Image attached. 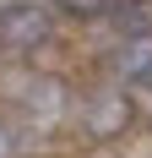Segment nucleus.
<instances>
[{"instance_id":"nucleus-1","label":"nucleus","mask_w":152,"mask_h":158,"mask_svg":"<svg viewBox=\"0 0 152 158\" xmlns=\"http://www.w3.org/2000/svg\"><path fill=\"white\" fill-rule=\"evenodd\" d=\"M6 104H11V114L33 131V136H44V131H60L65 120L76 114L71 87H65L54 71H33V77H22L11 93H6Z\"/></svg>"},{"instance_id":"nucleus-2","label":"nucleus","mask_w":152,"mask_h":158,"mask_svg":"<svg viewBox=\"0 0 152 158\" xmlns=\"http://www.w3.org/2000/svg\"><path fill=\"white\" fill-rule=\"evenodd\" d=\"M54 27H60V11L49 0H6L0 6V49L11 60H33L38 49H49Z\"/></svg>"},{"instance_id":"nucleus-3","label":"nucleus","mask_w":152,"mask_h":158,"mask_svg":"<svg viewBox=\"0 0 152 158\" xmlns=\"http://www.w3.org/2000/svg\"><path fill=\"white\" fill-rule=\"evenodd\" d=\"M130 120H136V109H130V98H125L120 82L87 87L82 104H76V126H82V136H92V142H114V136H125Z\"/></svg>"},{"instance_id":"nucleus-4","label":"nucleus","mask_w":152,"mask_h":158,"mask_svg":"<svg viewBox=\"0 0 152 158\" xmlns=\"http://www.w3.org/2000/svg\"><path fill=\"white\" fill-rule=\"evenodd\" d=\"M103 71H109V82H120V87L147 82V71H152V33L109 44V49H103Z\"/></svg>"},{"instance_id":"nucleus-5","label":"nucleus","mask_w":152,"mask_h":158,"mask_svg":"<svg viewBox=\"0 0 152 158\" xmlns=\"http://www.w3.org/2000/svg\"><path fill=\"white\" fill-rule=\"evenodd\" d=\"M103 27L114 33V44L120 38H141V33H152V0H114L103 16Z\"/></svg>"},{"instance_id":"nucleus-6","label":"nucleus","mask_w":152,"mask_h":158,"mask_svg":"<svg viewBox=\"0 0 152 158\" xmlns=\"http://www.w3.org/2000/svg\"><path fill=\"white\" fill-rule=\"evenodd\" d=\"M49 6H54L65 22H103L114 0H49Z\"/></svg>"},{"instance_id":"nucleus-7","label":"nucleus","mask_w":152,"mask_h":158,"mask_svg":"<svg viewBox=\"0 0 152 158\" xmlns=\"http://www.w3.org/2000/svg\"><path fill=\"white\" fill-rule=\"evenodd\" d=\"M33 142V131L16 120V114H0V158H22Z\"/></svg>"},{"instance_id":"nucleus-8","label":"nucleus","mask_w":152,"mask_h":158,"mask_svg":"<svg viewBox=\"0 0 152 158\" xmlns=\"http://www.w3.org/2000/svg\"><path fill=\"white\" fill-rule=\"evenodd\" d=\"M141 87H152V71H147V82H141Z\"/></svg>"},{"instance_id":"nucleus-9","label":"nucleus","mask_w":152,"mask_h":158,"mask_svg":"<svg viewBox=\"0 0 152 158\" xmlns=\"http://www.w3.org/2000/svg\"><path fill=\"white\" fill-rule=\"evenodd\" d=\"M0 55H6V49H0Z\"/></svg>"}]
</instances>
